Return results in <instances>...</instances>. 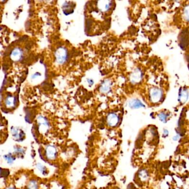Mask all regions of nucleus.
I'll return each instance as SVG.
<instances>
[{"label": "nucleus", "mask_w": 189, "mask_h": 189, "mask_svg": "<svg viewBox=\"0 0 189 189\" xmlns=\"http://www.w3.org/2000/svg\"><path fill=\"white\" fill-rule=\"evenodd\" d=\"M163 97V91L158 88H153L150 91V99L152 103H158Z\"/></svg>", "instance_id": "f257e3e1"}, {"label": "nucleus", "mask_w": 189, "mask_h": 189, "mask_svg": "<svg viewBox=\"0 0 189 189\" xmlns=\"http://www.w3.org/2000/svg\"><path fill=\"white\" fill-rule=\"evenodd\" d=\"M56 57L59 63H64L67 57V51L66 49L64 48L58 49L56 52Z\"/></svg>", "instance_id": "f03ea898"}, {"label": "nucleus", "mask_w": 189, "mask_h": 189, "mask_svg": "<svg viewBox=\"0 0 189 189\" xmlns=\"http://www.w3.org/2000/svg\"><path fill=\"white\" fill-rule=\"evenodd\" d=\"M119 117L114 113H110L107 116V118H106L107 123L109 126H112V127L117 126L119 123Z\"/></svg>", "instance_id": "7ed1b4c3"}, {"label": "nucleus", "mask_w": 189, "mask_h": 189, "mask_svg": "<svg viewBox=\"0 0 189 189\" xmlns=\"http://www.w3.org/2000/svg\"><path fill=\"white\" fill-rule=\"evenodd\" d=\"M143 74L139 69H136L130 75V80L133 83H139L142 79Z\"/></svg>", "instance_id": "20e7f679"}, {"label": "nucleus", "mask_w": 189, "mask_h": 189, "mask_svg": "<svg viewBox=\"0 0 189 189\" xmlns=\"http://www.w3.org/2000/svg\"><path fill=\"white\" fill-rule=\"evenodd\" d=\"M129 105L130 108H134V109H137V108H140L141 107L145 106L142 102L137 99H133V100H131L129 102Z\"/></svg>", "instance_id": "39448f33"}, {"label": "nucleus", "mask_w": 189, "mask_h": 189, "mask_svg": "<svg viewBox=\"0 0 189 189\" xmlns=\"http://www.w3.org/2000/svg\"><path fill=\"white\" fill-rule=\"evenodd\" d=\"M110 87H111L110 81L109 80H105L100 86V92H102L103 93H106L109 92V90L110 89Z\"/></svg>", "instance_id": "423d86ee"}, {"label": "nucleus", "mask_w": 189, "mask_h": 189, "mask_svg": "<svg viewBox=\"0 0 189 189\" xmlns=\"http://www.w3.org/2000/svg\"><path fill=\"white\" fill-rule=\"evenodd\" d=\"M188 99V91L187 90H183L179 94V100L181 103H185Z\"/></svg>", "instance_id": "0eeeda50"}, {"label": "nucleus", "mask_w": 189, "mask_h": 189, "mask_svg": "<svg viewBox=\"0 0 189 189\" xmlns=\"http://www.w3.org/2000/svg\"><path fill=\"white\" fill-rule=\"evenodd\" d=\"M12 132L13 136L14 137L15 139H17V141H20V140L22 141L23 139H24L23 137H25V134H23V133L21 132L20 130H16V129H14V130H12Z\"/></svg>", "instance_id": "6e6552de"}, {"label": "nucleus", "mask_w": 189, "mask_h": 189, "mask_svg": "<svg viewBox=\"0 0 189 189\" xmlns=\"http://www.w3.org/2000/svg\"><path fill=\"white\" fill-rule=\"evenodd\" d=\"M22 56V52L20 49H16L12 53V58L14 60H20Z\"/></svg>", "instance_id": "1a4fd4ad"}, {"label": "nucleus", "mask_w": 189, "mask_h": 189, "mask_svg": "<svg viewBox=\"0 0 189 189\" xmlns=\"http://www.w3.org/2000/svg\"><path fill=\"white\" fill-rule=\"evenodd\" d=\"M139 176L141 180L145 181L149 178V174L146 170L143 169L139 172Z\"/></svg>", "instance_id": "9d476101"}, {"label": "nucleus", "mask_w": 189, "mask_h": 189, "mask_svg": "<svg viewBox=\"0 0 189 189\" xmlns=\"http://www.w3.org/2000/svg\"><path fill=\"white\" fill-rule=\"evenodd\" d=\"M159 118L160 119V120L163 122L164 123H165L166 122V118L168 117L167 115L165 114L164 113H161L160 114H159Z\"/></svg>", "instance_id": "9b49d317"}, {"label": "nucleus", "mask_w": 189, "mask_h": 189, "mask_svg": "<svg viewBox=\"0 0 189 189\" xmlns=\"http://www.w3.org/2000/svg\"><path fill=\"white\" fill-rule=\"evenodd\" d=\"M163 135L165 137H167V136L169 135V132H168V130H166V129H164V130Z\"/></svg>", "instance_id": "f8f14e48"}, {"label": "nucleus", "mask_w": 189, "mask_h": 189, "mask_svg": "<svg viewBox=\"0 0 189 189\" xmlns=\"http://www.w3.org/2000/svg\"><path fill=\"white\" fill-rule=\"evenodd\" d=\"M179 137H179L178 135H175V137H173V140L174 141H177L178 139H179Z\"/></svg>", "instance_id": "ddd939ff"}, {"label": "nucleus", "mask_w": 189, "mask_h": 189, "mask_svg": "<svg viewBox=\"0 0 189 189\" xmlns=\"http://www.w3.org/2000/svg\"><path fill=\"white\" fill-rule=\"evenodd\" d=\"M88 83H89L90 85H93V83H94L93 80H92V79H88Z\"/></svg>", "instance_id": "4468645a"}, {"label": "nucleus", "mask_w": 189, "mask_h": 189, "mask_svg": "<svg viewBox=\"0 0 189 189\" xmlns=\"http://www.w3.org/2000/svg\"><path fill=\"white\" fill-rule=\"evenodd\" d=\"M6 189H16L14 186H9V187H7Z\"/></svg>", "instance_id": "2eb2a0df"}]
</instances>
